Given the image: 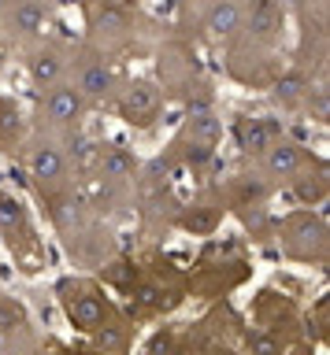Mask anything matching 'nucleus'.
Masks as SVG:
<instances>
[{"label": "nucleus", "mask_w": 330, "mask_h": 355, "mask_svg": "<svg viewBox=\"0 0 330 355\" xmlns=\"http://www.w3.org/2000/svg\"><path fill=\"white\" fill-rule=\"evenodd\" d=\"M45 26V8L38 0H15L12 8V30L23 33V37H34V33Z\"/></svg>", "instance_id": "obj_6"}, {"label": "nucleus", "mask_w": 330, "mask_h": 355, "mask_svg": "<svg viewBox=\"0 0 330 355\" xmlns=\"http://www.w3.org/2000/svg\"><path fill=\"white\" fill-rule=\"evenodd\" d=\"M297 96H301V82H297V78L279 82V100H297Z\"/></svg>", "instance_id": "obj_14"}, {"label": "nucleus", "mask_w": 330, "mask_h": 355, "mask_svg": "<svg viewBox=\"0 0 330 355\" xmlns=\"http://www.w3.org/2000/svg\"><path fill=\"white\" fill-rule=\"evenodd\" d=\"M252 30L260 37H271L279 30V4L274 0H256V8H252Z\"/></svg>", "instance_id": "obj_10"}, {"label": "nucleus", "mask_w": 330, "mask_h": 355, "mask_svg": "<svg viewBox=\"0 0 330 355\" xmlns=\"http://www.w3.org/2000/svg\"><path fill=\"white\" fill-rule=\"evenodd\" d=\"M30 78H34L38 85H56L60 78H63V60H60V52H52V49H45V52H38L34 60H30Z\"/></svg>", "instance_id": "obj_7"}, {"label": "nucleus", "mask_w": 330, "mask_h": 355, "mask_svg": "<svg viewBox=\"0 0 330 355\" xmlns=\"http://www.w3.org/2000/svg\"><path fill=\"white\" fill-rule=\"evenodd\" d=\"M101 171H104V178L123 182V178H130V171H134V159H130L123 148H112V152L101 155Z\"/></svg>", "instance_id": "obj_11"}, {"label": "nucleus", "mask_w": 330, "mask_h": 355, "mask_svg": "<svg viewBox=\"0 0 330 355\" xmlns=\"http://www.w3.org/2000/svg\"><path fill=\"white\" fill-rule=\"evenodd\" d=\"M82 111H85V96L74 85H63V82L49 85V93H45L49 122H56V126H74V122L82 119Z\"/></svg>", "instance_id": "obj_1"}, {"label": "nucleus", "mask_w": 330, "mask_h": 355, "mask_svg": "<svg viewBox=\"0 0 330 355\" xmlns=\"http://www.w3.org/2000/svg\"><path fill=\"white\" fill-rule=\"evenodd\" d=\"M241 144H245L249 152H263L267 148V126H263L260 119H252V122H245V126H241Z\"/></svg>", "instance_id": "obj_12"}, {"label": "nucleus", "mask_w": 330, "mask_h": 355, "mask_svg": "<svg viewBox=\"0 0 330 355\" xmlns=\"http://www.w3.org/2000/svg\"><path fill=\"white\" fill-rule=\"evenodd\" d=\"M19 222H23V211H19V204H15V200H8V196H0V226L12 230V226H19Z\"/></svg>", "instance_id": "obj_13"}, {"label": "nucleus", "mask_w": 330, "mask_h": 355, "mask_svg": "<svg viewBox=\"0 0 330 355\" xmlns=\"http://www.w3.org/2000/svg\"><path fill=\"white\" fill-rule=\"evenodd\" d=\"M4 8H12V0H0V11H4Z\"/></svg>", "instance_id": "obj_16"}, {"label": "nucleus", "mask_w": 330, "mask_h": 355, "mask_svg": "<svg viewBox=\"0 0 330 355\" xmlns=\"http://www.w3.org/2000/svg\"><path fill=\"white\" fill-rule=\"evenodd\" d=\"M156 104H160V96H156L152 85H134L126 93V115L138 119V122H149V115L156 111Z\"/></svg>", "instance_id": "obj_8"}, {"label": "nucleus", "mask_w": 330, "mask_h": 355, "mask_svg": "<svg viewBox=\"0 0 330 355\" xmlns=\"http://www.w3.org/2000/svg\"><path fill=\"white\" fill-rule=\"evenodd\" d=\"M74 89H79L85 100H104V96H112V89H115L112 67H104V63H85L82 71H79V82H74Z\"/></svg>", "instance_id": "obj_4"}, {"label": "nucleus", "mask_w": 330, "mask_h": 355, "mask_svg": "<svg viewBox=\"0 0 330 355\" xmlns=\"http://www.w3.org/2000/svg\"><path fill=\"white\" fill-rule=\"evenodd\" d=\"M301 163H304V155L293 141H274L263 148V171L271 178H279V182H290V178L301 171Z\"/></svg>", "instance_id": "obj_3"}, {"label": "nucleus", "mask_w": 330, "mask_h": 355, "mask_svg": "<svg viewBox=\"0 0 330 355\" xmlns=\"http://www.w3.org/2000/svg\"><path fill=\"white\" fill-rule=\"evenodd\" d=\"M97 344H101V348H119V344H123V337H119L115 329H104L101 337H97Z\"/></svg>", "instance_id": "obj_15"}, {"label": "nucleus", "mask_w": 330, "mask_h": 355, "mask_svg": "<svg viewBox=\"0 0 330 355\" xmlns=\"http://www.w3.org/2000/svg\"><path fill=\"white\" fill-rule=\"evenodd\" d=\"M30 174H34V182L41 189H52L63 182V174H67V159H63V152L56 144H38L34 152H30Z\"/></svg>", "instance_id": "obj_2"}, {"label": "nucleus", "mask_w": 330, "mask_h": 355, "mask_svg": "<svg viewBox=\"0 0 330 355\" xmlns=\"http://www.w3.org/2000/svg\"><path fill=\"white\" fill-rule=\"evenodd\" d=\"M204 30L212 33V37H234V33L241 30V8L234 4V0H215L212 11H208L204 19Z\"/></svg>", "instance_id": "obj_5"}, {"label": "nucleus", "mask_w": 330, "mask_h": 355, "mask_svg": "<svg viewBox=\"0 0 330 355\" xmlns=\"http://www.w3.org/2000/svg\"><path fill=\"white\" fill-rule=\"evenodd\" d=\"M71 315H74V322H79L82 329H97V326H101L104 307H101V300H97V296H74L71 300Z\"/></svg>", "instance_id": "obj_9"}]
</instances>
